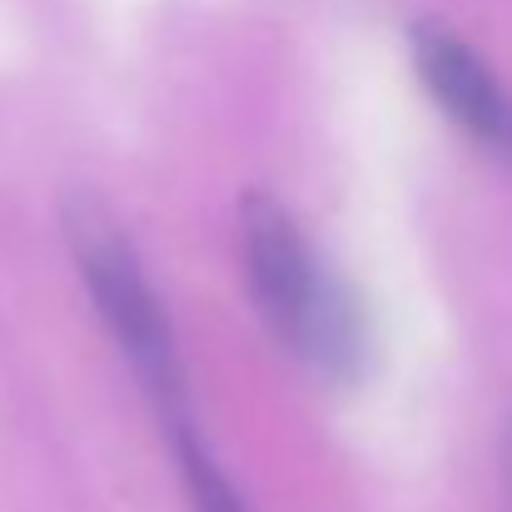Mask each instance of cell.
Returning <instances> with one entry per match:
<instances>
[{
    "mask_svg": "<svg viewBox=\"0 0 512 512\" xmlns=\"http://www.w3.org/2000/svg\"><path fill=\"white\" fill-rule=\"evenodd\" d=\"M503 512H512V418L503 433Z\"/></svg>",
    "mask_w": 512,
    "mask_h": 512,
    "instance_id": "cell-5",
    "label": "cell"
},
{
    "mask_svg": "<svg viewBox=\"0 0 512 512\" xmlns=\"http://www.w3.org/2000/svg\"><path fill=\"white\" fill-rule=\"evenodd\" d=\"M65 244H70L80 284L95 304V319L105 324L110 343L135 368V378H140L145 398L155 403L165 433L194 423L189 378H184V358H179V339H174V324L165 314V299L155 294L145 259L135 254L120 219L100 199L75 194L65 204Z\"/></svg>",
    "mask_w": 512,
    "mask_h": 512,
    "instance_id": "cell-2",
    "label": "cell"
},
{
    "mask_svg": "<svg viewBox=\"0 0 512 512\" xmlns=\"http://www.w3.org/2000/svg\"><path fill=\"white\" fill-rule=\"evenodd\" d=\"M239 264L269 334L314 378L353 383L368 363V314L329 269L289 204L264 189L239 199Z\"/></svg>",
    "mask_w": 512,
    "mask_h": 512,
    "instance_id": "cell-1",
    "label": "cell"
},
{
    "mask_svg": "<svg viewBox=\"0 0 512 512\" xmlns=\"http://www.w3.org/2000/svg\"><path fill=\"white\" fill-rule=\"evenodd\" d=\"M413 70L433 105L493 160L512 165V95L493 65L448 25H413Z\"/></svg>",
    "mask_w": 512,
    "mask_h": 512,
    "instance_id": "cell-3",
    "label": "cell"
},
{
    "mask_svg": "<svg viewBox=\"0 0 512 512\" xmlns=\"http://www.w3.org/2000/svg\"><path fill=\"white\" fill-rule=\"evenodd\" d=\"M174 443V463H179V478H184V493H189V508L194 512H249L244 493L229 483V473L219 468V458L209 453L204 433L194 423L170 428Z\"/></svg>",
    "mask_w": 512,
    "mask_h": 512,
    "instance_id": "cell-4",
    "label": "cell"
}]
</instances>
